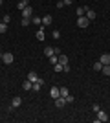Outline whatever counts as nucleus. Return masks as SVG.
<instances>
[{
    "instance_id": "obj_1",
    "label": "nucleus",
    "mask_w": 110,
    "mask_h": 123,
    "mask_svg": "<svg viewBox=\"0 0 110 123\" xmlns=\"http://www.w3.org/2000/svg\"><path fill=\"white\" fill-rule=\"evenodd\" d=\"M88 24H90V20H88L84 15H83V17H77V26H79V28L86 30V28H88Z\"/></svg>"
},
{
    "instance_id": "obj_2",
    "label": "nucleus",
    "mask_w": 110,
    "mask_h": 123,
    "mask_svg": "<svg viewBox=\"0 0 110 123\" xmlns=\"http://www.w3.org/2000/svg\"><path fill=\"white\" fill-rule=\"evenodd\" d=\"M2 61H4V64H11V62L15 61V57H13L11 51H6L4 55H2Z\"/></svg>"
},
{
    "instance_id": "obj_3",
    "label": "nucleus",
    "mask_w": 110,
    "mask_h": 123,
    "mask_svg": "<svg viewBox=\"0 0 110 123\" xmlns=\"http://www.w3.org/2000/svg\"><path fill=\"white\" fill-rule=\"evenodd\" d=\"M22 17H29V18L33 17V7L31 6H26V7L22 9Z\"/></svg>"
},
{
    "instance_id": "obj_4",
    "label": "nucleus",
    "mask_w": 110,
    "mask_h": 123,
    "mask_svg": "<svg viewBox=\"0 0 110 123\" xmlns=\"http://www.w3.org/2000/svg\"><path fill=\"white\" fill-rule=\"evenodd\" d=\"M22 105V99L18 98V96H15V98L11 99V108H18Z\"/></svg>"
},
{
    "instance_id": "obj_5",
    "label": "nucleus",
    "mask_w": 110,
    "mask_h": 123,
    "mask_svg": "<svg viewBox=\"0 0 110 123\" xmlns=\"http://www.w3.org/2000/svg\"><path fill=\"white\" fill-rule=\"evenodd\" d=\"M99 121H108L106 112H103V110H99V112H97V119H95V123H99Z\"/></svg>"
},
{
    "instance_id": "obj_6",
    "label": "nucleus",
    "mask_w": 110,
    "mask_h": 123,
    "mask_svg": "<svg viewBox=\"0 0 110 123\" xmlns=\"http://www.w3.org/2000/svg\"><path fill=\"white\" fill-rule=\"evenodd\" d=\"M50 96H52L53 99H57L59 96H61V88H57V86H53L52 90H50Z\"/></svg>"
},
{
    "instance_id": "obj_7",
    "label": "nucleus",
    "mask_w": 110,
    "mask_h": 123,
    "mask_svg": "<svg viewBox=\"0 0 110 123\" xmlns=\"http://www.w3.org/2000/svg\"><path fill=\"white\" fill-rule=\"evenodd\" d=\"M64 105H66V99H64V98H61V96H59V98L55 99V107H57V108H63Z\"/></svg>"
},
{
    "instance_id": "obj_8",
    "label": "nucleus",
    "mask_w": 110,
    "mask_h": 123,
    "mask_svg": "<svg viewBox=\"0 0 110 123\" xmlns=\"http://www.w3.org/2000/svg\"><path fill=\"white\" fill-rule=\"evenodd\" d=\"M101 64H110V53H103V55L99 57Z\"/></svg>"
},
{
    "instance_id": "obj_9",
    "label": "nucleus",
    "mask_w": 110,
    "mask_h": 123,
    "mask_svg": "<svg viewBox=\"0 0 110 123\" xmlns=\"http://www.w3.org/2000/svg\"><path fill=\"white\" fill-rule=\"evenodd\" d=\"M52 22H53L52 15H44V17H42V26H50Z\"/></svg>"
},
{
    "instance_id": "obj_10",
    "label": "nucleus",
    "mask_w": 110,
    "mask_h": 123,
    "mask_svg": "<svg viewBox=\"0 0 110 123\" xmlns=\"http://www.w3.org/2000/svg\"><path fill=\"white\" fill-rule=\"evenodd\" d=\"M84 17H86L88 20H94L97 15H95V11H94V9H90V7H88V9H86V15H84Z\"/></svg>"
},
{
    "instance_id": "obj_11",
    "label": "nucleus",
    "mask_w": 110,
    "mask_h": 123,
    "mask_svg": "<svg viewBox=\"0 0 110 123\" xmlns=\"http://www.w3.org/2000/svg\"><path fill=\"white\" fill-rule=\"evenodd\" d=\"M37 39H39V41H44V39H46V33H44V28H42V26H41V30L37 31Z\"/></svg>"
},
{
    "instance_id": "obj_12",
    "label": "nucleus",
    "mask_w": 110,
    "mask_h": 123,
    "mask_svg": "<svg viewBox=\"0 0 110 123\" xmlns=\"http://www.w3.org/2000/svg\"><path fill=\"white\" fill-rule=\"evenodd\" d=\"M59 62H61L63 66H68V64H70V62H68V57H66V55H63V53L59 55Z\"/></svg>"
},
{
    "instance_id": "obj_13",
    "label": "nucleus",
    "mask_w": 110,
    "mask_h": 123,
    "mask_svg": "<svg viewBox=\"0 0 110 123\" xmlns=\"http://www.w3.org/2000/svg\"><path fill=\"white\" fill-rule=\"evenodd\" d=\"M22 88H24V90H31V88H33V83L29 81V79H26V81L22 83Z\"/></svg>"
},
{
    "instance_id": "obj_14",
    "label": "nucleus",
    "mask_w": 110,
    "mask_h": 123,
    "mask_svg": "<svg viewBox=\"0 0 110 123\" xmlns=\"http://www.w3.org/2000/svg\"><path fill=\"white\" fill-rule=\"evenodd\" d=\"M41 86H42V79H39V81L33 83V88H31V90H35V92H41Z\"/></svg>"
},
{
    "instance_id": "obj_15",
    "label": "nucleus",
    "mask_w": 110,
    "mask_h": 123,
    "mask_svg": "<svg viewBox=\"0 0 110 123\" xmlns=\"http://www.w3.org/2000/svg\"><path fill=\"white\" fill-rule=\"evenodd\" d=\"M28 79H29L31 83L39 81V75H37V72H29V74H28Z\"/></svg>"
},
{
    "instance_id": "obj_16",
    "label": "nucleus",
    "mask_w": 110,
    "mask_h": 123,
    "mask_svg": "<svg viewBox=\"0 0 110 123\" xmlns=\"http://www.w3.org/2000/svg\"><path fill=\"white\" fill-rule=\"evenodd\" d=\"M20 24L24 26V28H28V26L31 24V18H29V17H22V20H20Z\"/></svg>"
},
{
    "instance_id": "obj_17",
    "label": "nucleus",
    "mask_w": 110,
    "mask_h": 123,
    "mask_svg": "<svg viewBox=\"0 0 110 123\" xmlns=\"http://www.w3.org/2000/svg\"><path fill=\"white\" fill-rule=\"evenodd\" d=\"M101 74H103V75H110V64H103V68H101Z\"/></svg>"
},
{
    "instance_id": "obj_18",
    "label": "nucleus",
    "mask_w": 110,
    "mask_h": 123,
    "mask_svg": "<svg viewBox=\"0 0 110 123\" xmlns=\"http://www.w3.org/2000/svg\"><path fill=\"white\" fill-rule=\"evenodd\" d=\"M26 6H29V0H20V2L17 4V7H18V9H24Z\"/></svg>"
},
{
    "instance_id": "obj_19",
    "label": "nucleus",
    "mask_w": 110,
    "mask_h": 123,
    "mask_svg": "<svg viewBox=\"0 0 110 123\" xmlns=\"http://www.w3.org/2000/svg\"><path fill=\"white\" fill-rule=\"evenodd\" d=\"M86 9H88V7H83V6H79L77 11H75V13H77V17H83L84 13H86Z\"/></svg>"
},
{
    "instance_id": "obj_20",
    "label": "nucleus",
    "mask_w": 110,
    "mask_h": 123,
    "mask_svg": "<svg viewBox=\"0 0 110 123\" xmlns=\"http://www.w3.org/2000/svg\"><path fill=\"white\" fill-rule=\"evenodd\" d=\"M44 55H46V57H52L53 55V48L52 46H46V48H44Z\"/></svg>"
},
{
    "instance_id": "obj_21",
    "label": "nucleus",
    "mask_w": 110,
    "mask_h": 123,
    "mask_svg": "<svg viewBox=\"0 0 110 123\" xmlns=\"http://www.w3.org/2000/svg\"><path fill=\"white\" fill-rule=\"evenodd\" d=\"M48 59H50V62H52V64H57V62H59V55H55V53H53L52 57H48Z\"/></svg>"
},
{
    "instance_id": "obj_22",
    "label": "nucleus",
    "mask_w": 110,
    "mask_h": 123,
    "mask_svg": "<svg viewBox=\"0 0 110 123\" xmlns=\"http://www.w3.org/2000/svg\"><path fill=\"white\" fill-rule=\"evenodd\" d=\"M41 22H42V18H41V17H31V24L41 26Z\"/></svg>"
},
{
    "instance_id": "obj_23",
    "label": "nucleus",
    "mask_w": 110,
    "mask_h": 123,
    "mask_svg": "<svg viewBox=\"0 0 110 123\" xmlns=\"http://www.w3.org/2000/svg\"><path fill=\"white\" fill-rule=\"evenodd\" d=\"M53 68H55V72H64V66L61 64V62H57V64H53Z\"/></svg>"
},
{
    "instance_id": "obj_24",
    "label": "nucleus",
    "mask_w": 110,
    "mask_h": 123,
    "mask_svg": "<svg viewBox=\"0 0 110 123\" xmlns=\"http://www.w3.org/2000/svg\"><path fill=\"white\" fill-rule=\"evenodd\" d=\"M68 88H66V86H61V98H66V96H68Z\"/></svg>"
},
{
    "instance_id": "obj_25",
    "label": "nucleus",
    "mask_w": 110,
    "mask_h": 123,
    "mask_svg": "<svg viewBox=\"0 0 110 123\" xmlns=\"http://www.w3.org/2000/svg\"><path fill=\"white\" fill-rule=\"evenodd\" d=\"M101 68H103V64H101V61H97L94 64V70H95V72H101Z\"/></svg>"
},
{
    "instance_id": "obj_26",
    "label": "nucleus",
    "mask_w": 110,
    "mask_h": 123,
    "mask_svg": "<svg viewBox=\"0 0 110 123\" xmlns=\"http://www.w3.org/2000/svg\"><path fill=\"white\" fill-rule=\"evenodd\" d=\"M2 22H4V24H9L11 22V15H4L2 17Z\"/></svg>"
},
{
    "instance_id": "obj_27",
    "label": "nucleus",
    "mask_w": 110,
    "mask_h": 123,
    "mask_svg": "<svg viewBox=\"0 0 110 123\" xmlns=\"http://www.w3.org/2000/svg\"><path fill=\"white\" fill-rule=\"evenodd\" d=\"M6 31H7V24L0 22V33H6Z\"/></svg>"
},
{
    "instance_id": "obj_28",
    "label": "nucleus",
    "mask_w": 110,
    "mask_h": 123,
    "mask_svg": "<svg viewBox=\"0 0 110 123\" xmlns=\"http://www.w3.org/2000/svg\"><path fill=\"white\" fill-rule=\"evenodd\" d=\"M52 35H53V39H61V31H59V30H53Z\"/></svg>"
},
{
    "instance_id": "obj_29",
    "label": "nucleus",
    "mask_w": 110,
    "mask_h": 123,
    "mask_svg": "<svg viewBox=\"0 0 110 123\" xmlns=\"http://www.w3.org/2000/svg\"><path fill=\"white\" fill-rule=\"evenodd\" d=\"M55 6H57V9H63V7H64V2H63V0H57V4H55Z\"/></svg>"
},
{
    "instance_id": "obj_30",
    "label": "nucleus",
    "mask_w": 110,
    "mask_h": 123,
    "mask_svg": "<svg viewBox=\"0 0 110 123\" xmlns=\"http://www.w3.org/2000/svg\"><path fill=\"white\" fill-rule=\"evenodd\" d=\"M64 99H66V103H73V96H72V94H68Z\"/></svg>"
},
{
    "instance_id": "obj_31",
    "label": "nucleus",
    "mask_w": 110,
    "mask_h": 123,
    "mask_svg": "<svg viewBox=\"0 0 110 123\" xmlns=\"http://www.w3.org/2000/svg\"><path fill=\"white\" fill-rule=\"evenodd\" d=\"M53 53H55V55H61V48H53Z\"/></svg>"
},
{
    "instance_id": "obj_32",
    "label": "nucleus",
    "mask_w": 110,
    "mask_h": 123,
    "mask_svg": "<svg viewBox=\"0 0 110 123\" xmlns=\"http://www.w3.org/2000/svg\"><path fill=\"white\" fill-rule=\"evenodd\" d=\"M63 2H64V6H70V4L73 2V0H63Z\"/></svg>"
},
{
    "instance_id": "obj_33",
    "label": "nucleus",
    "mask_w": 110,
    "mask_h": 123,
    "mask_svg": "<svg viewBox=\"0 0 110 123\" xmlns=\"http://www.w3.org/2000/svg\"><path fill=\"white\" fill-rule=\"evenodd\" d=\"M2 55H4V51H2V50H0V59H2Z\"/></svg>"
},
{
    "instance_id": "obj_34",
    "label": "nucleus",
    "mask_w": 110,
    "mask_h": 123,
    "mask_svg": "<svg viewBox=\"0 0 110 123\" xmlns=\"http://www.w3.org/2000/svg\"><path fill=\"white\" fill-rule=\"evenodd\" d=\"M0 75H2V74H0Z\"/></svg>"
},
{
    "instance_id": "obj_35",
    "label": "nucleus",
    "mask_w": 110,
    "mask_h": 123,
    "mask_svg": "<svg viewBox=\"0 0 110 123\" xmlns=\"http://www.w3.org/2000/svg\"><path fill=\"white\" fill-rule=\"evenodd\" d=\"M2 2H4V0H2Z\"/></svg>"
}]
</instances>
